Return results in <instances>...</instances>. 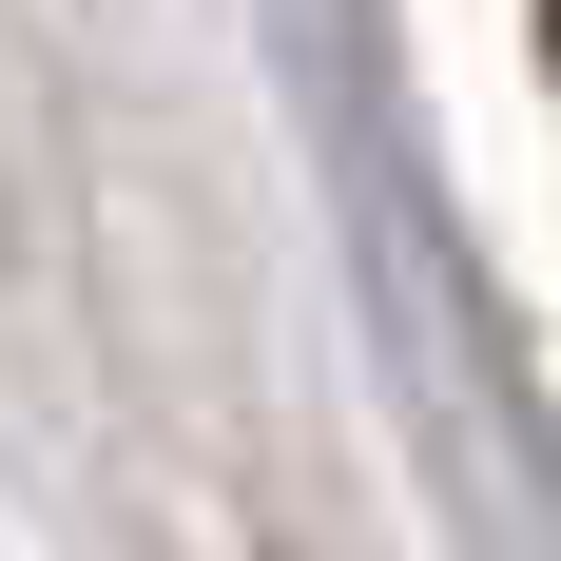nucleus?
I'll list each match as a JSON object with an SVG mask.
<instances>
[{"label":"nucleus","instance_id":"obj_1","mask_svg":"<svg viewBox=\"0 0 561 561\" xmlns=\"http://www.w3.org/2000/svg\"><path fill=\"white\" fill-rule=\"evenodd\" d=\"M542 39H561V0H542Z\"/></svg>","mask_w":561,"mask_h":561}]
</instances>
